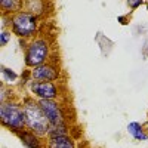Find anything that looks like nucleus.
Segmentation results:
<instances>
[{"label":"nucleus","instance_id":"13","mask_svg":"<svg viewBox=\"0 0 148 148\" xmlns=\"http://www.w3.org/2000/svg\"><path fill=\"white\" fill-rule=\"evenodd\" d=\"M2 74H3V80L5 82H15L18 79L15 71H12V70H9V68H6L3 65H2Z\"/></svg>","mask_w":148,"mask_h":148},{"label":"nucleus","instance_id":"16","mask_svg":"<svg viewBox=\"0 0 148 148\" xmlns=\"http://www.w3.org/2000/svg\"><path fill=\"white\" fill-rule=\"evenodd\" d=\"M117 21H119V22H121L123 25H126V24H127V18H126V16H119V18H117Z\"/></svg>","mask_w":148,"mask_h":148},{"label":"nucleus","instance_id":"2","mask_svg":"<svg viewBox=\"0 0 148 148\" xmlns=\"http://www.w3.org/2000/svg\"><path fill=\"white\" fill-rule=\"evenodd\" d=\"M0 121H2V125L6 129H9L14 133H18L24 129H27L22 104L14 99H8L2 102L0 104Z\"/></svg>","mask_w":148,"mask_h":148},{"label":"nucleus","instance_id":"1","mask_svg":"<svg viewBox=\"0 0 148 148\" xmlns=\"http://www.w3.org/2000/svg\"><path fill=\"white\" fill-rule=\"evenodd\" d=\"M22 108H24V114H25L27 129L31 130L36 135H39V136H42V138L43 136H49V132H51V123H49L47 117L45 116L39 99L36 101V98H31V96L24 98Z\"/></svg>","mask_w":148,"mask_h":148},{"label":"nucleus","instance_id":"5","mask_svg":"<svg viewBox=\"0 0 148 148\" xmlns=\"http://www.w3.org/2000/svg\"><path fill=\"white\" fill-rule=\"evenodd\" d=\"M49 56H51V43L47 42V39L37 37L25 46L24 59H25V65L30 68L49 62Z\"/></svg>","mask_w":148,"mask_h":148},{"label":"nucleus","instance_id":"17","mask_svg":"<svg viewBox=\"0 0 148 148\" xmlns=\"http://www.w3.org/2000/svg\"><path fill=\"white\" fill-rule=\"evenodd\" d=\"M147 9H148V0H147Z\"/></svg>","mask_w":148,"mask_h":148},{"label":"nucleus","instance_id":"15","mask_svg":"<svg viewBox=\"0 0 148 148\" xmlns=\"http://www.w3.org/2000/svg\"><path fill=\"white\" fill-rule=\"evenodd\" d=\"M126 2H127L129 8L133 10V9H138V8L144 3V0H126Z\"/></svg>","mask_w":148,"mask_h":148},{"label":"nucleus","instance_id":"4","mask_svg":"<svg viewBox=\"0 0 148 148\" xmlns=\"http://www.w3.org/2000/svg\"><path fill=\"white\" fill-rule=\"evenodd\" d=\"M40 107L43 110L45 116L47 117L51 123V132L49 135H56V133H68L67 126V119L64 108L56 99H39Z\"/></svg>","mask_w":148,"mask_h":148},{"label":"nucleus","instance_id":"3","mask_svg":"<svg viewBox=\"0 0 148 148\" xmlns=\"http://www.w3.org/2000/svg\"><path fill=\"white\" fill-rule=\"evenodd\" d=\"M9 27L19 39H31L39 30V16L28 10H19L9 15Z\"/></svg>","mask_w":148,"mask_h":148},{"label":"nucleus","instance_id":"12","mask_svg":"<svg viewBox=\"0 0 148 148\" xmlns=\"http://www.w3.org/2000/svg\"><path fill=\"white\" fill-rule=\"evenodd\" d=\"M43 9H45L43 0H25V10L31 12V14L39 16L43 14Z\"/></svg>","mask_w":148,"mask_h":148},{"label":"nucleus","instance_id":"8","mask_svg":"<svg viewBox=\"0 0 148 148\" xmlns=\"http://www.w3.org/2000/svg\"><path fill=\"white\" fill-rule=\"evenodd\" d=\"M46 148H76V142L68 133L49 135Z\"/></svg>","mask_w":148,"mask_h":148},{"label":"nucleus","instance_id":"11","mask_svg":"<svg viewBox=\"0 0 148 148\" xmlns=\"http://www.w3.org/2000/svg\"><path fill=\"white\" fill-rule=\"evenodd\" d=\"M127 133L130 135L133 139H136V141L148 139V133L145 132V127L141 125V123H138V121L129 123V125H127Z\"/></svg>","mask_w":148,"mask_h":148},{"label":"nucleus","instance_id":"7","mask_svg":"<svg viewBox=\"0 0 148 148\" xmlns=\"http://www.w3.org/2000/svg\"><path fill=\"white\" fill-rule=\"evenodd\" d=\"M30 77L31 80H37V82H56L59 79V68L52 62H46L39 67L31 68Z\"/></svg>","mask_w":148,"mask_h":148},{"label":"nucleus","instance_id":"9","mask_svg":"<svg viewBox=\"0 0 148 148\" xmlns=\"http://www.w3.org/2000/svg\"><path fill=\"white\" fill-rule=\"evenodd\" d=\"M15 135L21 139V142H22L24 147H27V148H43V142L40 139L42 136L33 133L28 129H24V130H21V132H18Z\"/></svg>","mask_w":148,"mask_h":148},{"label":"nucleus","instance_id":"10","mask_svg":"<svg viewBox=\"0 0 148 148\" xmlns=\"http://www.w3.org/2000/svg\"><path fill=\"white\" fill-rule=\"evenodd\" d=\"M0 8L3 10V15H14L22 10L24 0H0Z\"/></svg>","mask_w":148,"mask_h":148},{"label":"nucleus","instance_id":"6","mask_svg":"<svg viewBox=\"0 0 148 148\" xmlns=\"http://www.w3.org/2000/svg\"><path fill=\"white\" fill-rule=\"evenodd\" d=\"M28 89L31 95L37 99H58L59 89L55 82H37L31 80L28 83Z\"/></svg>","mask_w":148,"mask_h":148},{"label":"nucleus","instance_id":"14","mask_svg":"<svg viewBox=\"0 0 148 148\" xmlns=\"http://www.w3.org/2000/svg\"><path fill=\"white\" fill-rule=\"evenodd\" d=\"M10 36H12V31L8 30V28H3L2 33H0V46L5 47L8 45V42L10 40Z\"/></svg>","mask_w":148,"mask_h":148}]
</instances>
